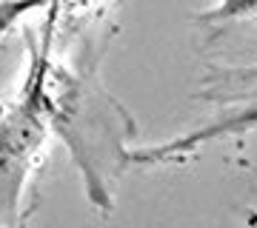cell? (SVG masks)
Returning a JSON list of instances; mask_svg holds the SVG:
<instances>
[{"instance_id":"1","label":"cell","mask_w":257,"mask_h":228,"mask_svg":"<svg viewBox=\"0 0 257 228\" xmlns=\"http://www.w3.org/2000/svg\"><path fill=\"white\" fill-rule=\"evenodd\" d=\"M52 103L46 91V60H37L26 91L0 109V228H20L26 177L46 143Z\"/></svg>"},{"instance_id":"2","label":"cell","mask_w":257,"mask_h":228,"mask_svg":"<svg viewBox=\"0 0 257 228\" xmlns=\"http://www.w3.org/2000/svg\"><path fill=\"white\" fill-rule=\"evenodd\" d=\"M248 86H254V91H243L237 94L234 100H248V106L240 111L237 117L226 120V123H214V126L203 128V131H194V134L183 137V140H175V143H169L163 148H149V151H140L138 160L140 163H160V160H172V157H183V154H192L197 146H203L206 140L217 134H226V131H240V128H248L257 123V66L254 69H234V72H226V74H217L214 83H211V91H206L209 97L214 100H220L223 94H229V91H237V89H248Z\"/></svg>"},{"instance_id":"3","label":"cell","mask_w":257,"mask_h":228,"mask_svg":"<svg viewBox=\"0 0 257 228\" xmlns=\"http://www.w3.org/2000/svg\"><path fill=\"white\" fill-rule=\"evenodd\" d=\"M12 20H15V12H9V15H0V40H3V35L9 32Z\"/></svg>"}]
</instances>
